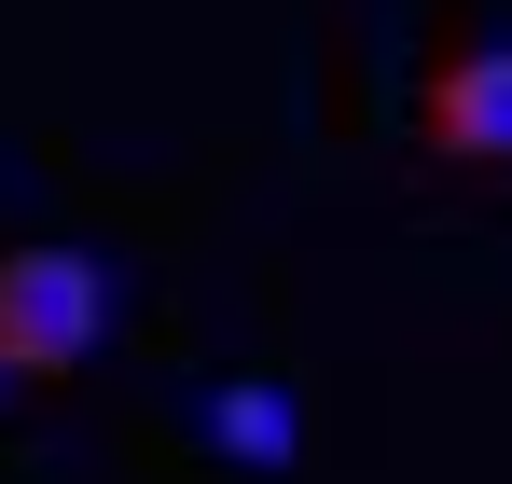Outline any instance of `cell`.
Instances as JSON below:
<instances>
[{
	"label": "cell",
	"mask_w": 512,
	"mask_h": 484,
	"mask_svg": "<svg viewBox=\"0 0 512 484\" xmlns=\"http://www.w3.org/2000/svg\"><path fill=\"white\" fill-rule=\"evenodd\" d=\"M97 332H111V277L84 249H56V236L0 249V388H70L97 360Z\"/></svg>",
	"instance_id": "obj_1"
},
{
	"label": "cell",
	"mask_w": 512,
	"mask_h": 484,
	"mask_svg": "<svg viewBox=\"0 0 512 484\" xmlns=\"http://www.w3.org/2000/svg\"><path fill=\"white\" fill-rule=\"evenodd\" d=\"M416 153L429 166H471V180H499L512 166V42L499 28H443L416 70Z\"/></svg>",
	"instance_id": "obj_2"
},
{
	"label": "cell",
	"mask_w": 512,
	"mask_h": 484,
	"mask_svg": "<svg viewBox=\"0 0 512 484\" xmlns=\"http://www.w3.org/2000/svg\"><path fill=\"white\" fill-rule=\"evenodd\" d=\"M180 429H194L208 457H236V471H291V457H305V402H291V388H263V374L194 388V402H180Z\"/></svg>",
	"instance_id": "obj_3"
}]
</instances>
